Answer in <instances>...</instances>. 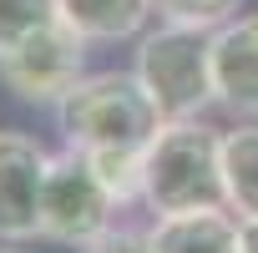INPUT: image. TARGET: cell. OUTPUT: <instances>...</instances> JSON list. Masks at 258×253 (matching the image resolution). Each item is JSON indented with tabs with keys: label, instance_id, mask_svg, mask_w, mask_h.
<instances>
[{
	"label": "cell",
	"instance_id": "obj_13",
	"mask_svg": "<svg viewBox=\"0 0 258 253\" xmlns=\"http://www.w3.org/2000/svg\"><path fill=\"white\" fill-rule=\"evenodd\" d=\"M243 0H152V11L172 26H198V31H218L223 21L238 16Z\"/></svg>",
	"mask_w": 258,
	"mask_h": 253
},
{
	"label": "cell",
	"instance_id": "obj_1",
	"mask_svg": "<svg viewBox=\"0 0 258 253\" xmlns=\"http://www.w3.org/2000/svg\"><path fill=\"white\" fill-rule=\"evenodd\" d=\"M142 203L157 218L228 208V198H223V132H213L198 116L162 121L157 137L142 152Z\"/></svg>",
	"mask_w": 258,
	"mask_h": 253
},
{
	"label": "cell",
	"instance_id": "obj_2",
	"mask_svg": "<svg viewBox=\"0 0 258 253\" xmlns=\"http://www.w3.org/2000/svg\"><path fill=\"white\" fill-rule=\"evenodd\" d=\"M56 121H61L66 147H81V152L137 147L142 152L157 137L162 111L137 81V71H96V76H81L56 101Z\"/></svg>",
	"mask_w": 258,
	"mask_h": 253
},
{
	"label": "cell",
	"instance_id": "obj_5",
	"mask_svg": "<svg viewBox=\"0 0 258 253\" xmlns=\"http://www.w3.org/2000/svg\"><path fill=\"white\" fill-rule=\"evenodd\" d=\"M86 36L71 31L66 21L46 26L41 36H31L26 46H16L11 56H0V81H6L21 101H61L81 76H86Z\"/></svg>",
	"mask_w": 258,
	"mask_h": 253
},
{
	"label": "cell",
	"instance_id": "obj_6",
	"mask_svg": "<svg viewBox=\"0 0 258 253\" xmlns=\"http://www.w3.org/2000/svg\"><path fill=\"white\" fill-rule=\"evenodd\" d=\"M41 142L26 132H0V238L6 243H26L41 233Z\"/></svg>",
	"mask_w": 258,
	"mask_h": 253
},
{
	"label": "cell",
	"instance_id": "obj_7",
	"mask_svg": "<svg viewBox=\"0 0 258 253\" xmlns=\"http://www.w3.org/2000/svg\"><path fill=\"white\" fill-rule=\"evenodd\" d=\"M213 101L233 116H258V16H233L213 31Z\"/></svg>",
	"mask_w": 258,
	"mask_h": 253
},
{
	"label": "cell",
	"instance_id": "obj_14",
	"mask_svg": "<svg viewBox=\"0 0 258 253\" xmlns=\"http://www.w3.org/2000/svg\"><path fill=\"white\" fill-rule=\"evenodd\" d=\"M76 253H152V233L147 228H106L91 243H81Z\"/></svg>",
	"mask_w": 258,
	"mask_h": 253
},
{
	"label": "cell",
	"instance_id": "obj_4",
	"mask_svg": "<svg viewBox=\"0 0 258 253\" xmlns=\"http://www.w3.org/2000/svg\"><path fill=\"white\" fill-rule=\"evenodd\" d=\"M111 193L101 187L91 157L81 147H66L56 157H46V182H41V238L81 248L96 233L111 228Z\"/></svg>",
	"mask_w": 258,
	"mask_h": 253
},
{
	"label": "cell",
	"instance_id": "obj_15",
	"mask_svg": "<svg viewBox=\"0 0 258 253\" xmlns=\"http://www.w3.org/2000/svg\"><path fill=\"white\" fill-rule=\"evenodd\" d=\"M238 243L243 253H258V218H238Z\"/></svg>",
	"mask_w": 258,
	"mask_h": 253
},
{
	"label": "cell",
	"instance_id": "obj_8",
	"mask_svg": "<svg viewBox=\"0 0 258 253\" xmlns=\"http://www.w3.org/2000/svg\"><path fill=\"white\" fill-rule=\"evenodd\" d=\"M147 233H152V253H243L238 218H228L223 208L157 218Z\"/></svg>",
	"mask_w": 258,
	"mask_h": 253
},
{
	"label": "cell",
	"instance_id": "obj_10",
	"mask_svg": "<svg viewBox=\"0 0 258 253\" xmlns=\"http://www.w3.org/2000/svg\"><path fill=\"white\" fill-rule=\"evenodd\" d=\"M223 198L238 218H258V121L223 132Z\"/></svg>",
	"mask_w": 258,
	"mask_h": 253
},
{
	"label": "cell",
	"instance_id": "obj_11",
	"mask_svg": "<svg viewBox=\"0 0 258 253\" xmlns=\"http://www.w3.org/2000/svg\"><path fill=\"white\" fill-rule=\"evenodd\" d=\"M142 152L137 147H96V152H86L91 167H96V177H101V187L111 193L116 208L142 203Z\"/></svg>",
	"mask_w": 258,
	"mask_h": 253
},
{
	"label": "cell",
	"instance_id": "obj_3",
	"mask_svg": "<svg viewBox=\"0 0 258 253\" xmlns=\"http://www.w3.org/2000/svg\"><path fill=\"white\" fill-rule=\"evenodd\" d=\"M132 71L157 101L162 121L203 116V106H213V31L162 21V31L142 36Z\"/></svg>",
	"mask_w": 258,
	"mask_h": 253
},
{
	"label": "cell",
	"instance_id": "obj_16",
	"mask_svg": "<svg viewBox=\"0 0 258 253\" xmlns=\"http://www.w3.org/2000/svg\"><path fill=\"white\" fill-rule=\"evenodd\" d=\"M0 253H26L21 243H6V238H0Z\"/></svg>",
	"mask_w": 258,
	"mask_h": 253
},
{
	"label": "cell",
	"instance_id": "obj_12",
	"mask_svg": "<svg viewBox=\"0 0 258 253\" xmlns=\"http://www.w3.org/2000/svg\"><path fill=\"white\" fill-rule=\"evenodd\" d=\"M56 21H61L56 0H0V56H11L16 46H26Z\"/></svg>",
	"mask_w": 258,
	"mask_h": 253
},
{
	"label": "cell",
	"instance_id": "obj_9",
	"mask_svg": "<svg viewBox=\"0 0 258 253\" xmlns=\"http://www.w3.org/2000/svg\"><path fill=\"white\" fill-rule=\"evenodd\" d=\"M56 11L86 41H126L152 16V0H56Z\"/></svg>",
	"mask_w": 258,
	"mask_h": 253
}]
</instances>
